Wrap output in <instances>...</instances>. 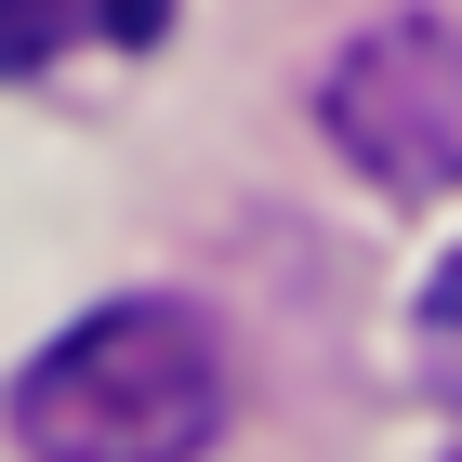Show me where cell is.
<instances>
[{
	"label": "cell",
	"mask_w": 462,
	"mask_h": 462,
	"mask_svg": "<svg viewBox=\"0 0 462 462\" xmlns=\"http://www.w3.org/2000/svg\"><path fill=\"white\" fill-rule=\"evenodd\" d=\"M225 344L199 304L133 291L14 370V449L27 462H199L225 436Z\"/></svg>",
	"instance_id": "cell-1"
},
{
	"label": "cell",
	"mask_w": 462,
	"mask_h": 462,
	"mask_svg": "<svg viewBox=\"0 0 462 462\" xmlns=\"http://www.w3.org/2000/svg\"><path fill=\"white\" fill-rule=\"evenodd\" d=\"M318 133L396 199H449L462 185V27L396 14V27L344 40L318 79Z\"/></svg>",
	"instance_id": "cell-2"
},
{
	"label": "cell",
	"mask_w": 462,
	"mask_h": 462,
	"mask_svg": "<svg viewBox=\"0 0 462 462\" xmlns=\"http://www.w3.org/2000/svg\"><path fill=\"white\" fill-rule=\"evenodd\" d=\"M172 0H0V79H40L79 40H159Z\"/></svg>",
	"instance_id": "cell-3"
},
{
	"label": "cell",
	"mask_w": 462,
	"mask_h": 462,
	"mask_svg": "<svg viewBox=\"0 0 462 462\" xmlns=\"http://www.w3.org/2000/svg\"><path fill=\"white\" fill-rule=\"evenodd\" d=\"M410 356H423V383H436V410H462V251L423 278V318H410Z\"/></svg>",
	"instance_id": "cell-4"
}]
</instances>
